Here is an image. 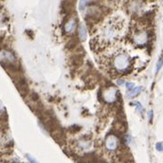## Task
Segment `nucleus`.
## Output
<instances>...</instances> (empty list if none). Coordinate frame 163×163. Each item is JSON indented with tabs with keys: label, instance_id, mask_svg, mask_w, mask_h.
<instances>
[{
	"label": "nucleus",
	"instance_id": "nucleus-1",
	"mask_svg": "<svg viewBox=\"0 0 163 163\" xmlns=\"http://www.w3.org/2000/svg\"><path fill=\"white\" fill-rule=\"evenodd\" d=\"M125 31V20L120 17H112L101 25L96 36V42L100 47L114 44L122 38Z\"/></svg>",
	"mask_w": 163,
	"mask_h": 163
},
{
	"label": "nucleus",
	"instance_id": "nucleus-2",
	"mask_svg": "<svg viewBox=\"0 0 163 163\" xmlns=\"http://www.w3.org/2000/svg\"><path fill=\"white\" fill-rule=\"evenodd\" d=\"M108 65L111 71L116 75H124L131 65V58L125 50H116L108 57Z\"/></svg>",
	"mask_w": 163,
	"mask_h": 163
},
{
	"label": "nucleus",
	"instance_id": "nucleus-3",
	"mask_svg": "<svg viewBox=\"0 0 163 163\" xmlns=\"http://www.w3.org/2000/svg\"><path fill=\"white\" fill-rule=\"evenodd\" d=\"M117 143H118V140L116 137L113 135H110L106 139L105 145L109 150H114V149H116L117 147Z\"/></svg>",
	"mask_w": 163,
	"mask_h": 163
},
{
	"label": "nucleus",
	"instance_id": "nucleus-4",
	"mask_svg": "<svg viewBox=\"0 0 163 163\" xmlns=\"http://www.w3.org/2000/svg\"><path fill=\"white\" fill-rule=\"evenodd\" d=\"M15 56H13V53L9 51H2L0 53V60H2L3 62L6 63H13L15 61Z\"/></svg>",
	"mask_w": 163,
	"mask_h": 163
},
{
	"label": "nucleus",
	"instance_id": "nucleus-5",
	"mask_svg": "<svg viewBox=\"0 0 163 163\" xmlns=\"http://www.w3.org/2000/svg\"><path fill=\"white\" fill-rule=\"evenodd\" d=\"M134 41L137 44H144L147 41V33L145 31L137 32L134 35Z\"/></svg>",
	"mask_w": 163,
	"mask_h": 163
},
{
	"label": "nucleus",
	"instance_id": "nucleus-6",
	"mask_svg": "<svg viewBox=\"0 0 163 163\" xmlns=\"http://www.w3.org/2000/svg\"><path fill=\"white\" fill-rule=\"evenodd\" d=\"M77 28V21L74 19H69L65 25V31L68 33H72L74 32V31Z\"/></svg>",
	"mask_w": 163,
	"mask_h": 163
},
{
	"label": "nucleus",
	"instance_id": "nucleus-7",
	"mask_svg": "<svg viewBox=\"0 0 163 163\" xmlns=\"http://www.w3.org/2000/svg\"><path fill=\"white\" fill-rule=\"evenodd\" d=\"M143 90V87H137V88H134L131 90H129L127 92V97L128 98H134V97H137V95Z\"/></svg>",
	"mask_w": 163,
	"mask_h": 163
},
{
	"label": "nucleus",
	"instance_id": "nucleus-8",
	"mask_svg": "<svg viewBox=\"0 0 163 163\" xmlns=\"http://www.w3.org/2000/svg\"><path fill=\"white\" fill-rule=\"evenodd\" d=\"M78 35H79V39L81 41H85L87 39V29L84 24H81L79 26L78 29Z\"/></svg>",
	"mask_w": 163,
	"mask_h": 163
},
{
	"label": "nucleus",
	"instance_id": "nucleus-9",
	"mask_svg": "<svg viewBox=\"0 0 163 163\" xmlns=\"http://www.w3.org/2000/svg\"><path fill=\"white\" fill-rule=\"evenodd\" d=\"M162 65H163V57H160L159 58V60L158 61V64H157V69H156V72H159V70H160V68L162 67Z\"/></svg>",
	"mask_w": 163,
	"mask_h": 163
},
{
	"label": "nucleus",
	"instance_id": "nucleus-10",
	"mask_svg": "<svg viewBox=\"0 0 163 163\" xmlns=\"http://www.w3.org/2000/svg\"><path fill=\"white\" fill-rule=\"evenodd\" d=\"M132 104L137 106V111H139L140 112H141L142 111H143V107H142V105L140 104V102H138V101H135V102H132Z\"/></svg>",
	"mask_w": 163,
	"mask_h": 163
},
{
	"label": "nucleus",
	"instance_id": "nucleus-11",
	"mask_svg": "<svg viewBox=\"0 0 163 163\" xmlns=\"http://www.w3.org/2000/svg\"><path fill=\"white\" fill-rule=\"evenodd\" d=\"M156 149H157L158 151L162 152L163 151V142H160V143H157V145H156Z\"/></svg>",
	"mask_w": 163,
	"mask_h": 163
},
{
	"label": "nucleus",
	"instance_id": "nucleus-12",
	"mask_svg": "<svg viewBox=\"0 0 163 163\" xmlns=\"http://www.w3.org/2000/svg\"><path fill=\"white\" fill-rule=\"evenodd\" d=\"M86 4H87V0H80V1H79V8H80L81 10L84 9Z\"/></svg>",
	"mask_w": 163,
	"mask_h": 163
},
{
	"label": "nucleus",
	"instance_id": "nucleus-13",
	"mask_svg": "<svg viewBox=\"0 0 163 163\" xmlns=\"http://www.w3.org/2000/svg\"><path fill=\"white\" fill-rule=\"evenodd\" d=\"M125 86H126V89H127L128 90H131L132 89H134L135 84H134V83H131V82H127V83L125 84Z\"/></svg>",
	"mask_w": 163,
	"mask_h": 163
},
{
	"label": "nucleus",
	"instance_id": "nucleus-14",
	"mask_svg": "<svg viewBox=\"0 0 163 163\" xmlns=\"http://www.w3.org/2000/svg\"><path fill=\"white\" fill-rule=\"evenodd\" d=\"M27 159H29V161H30L31 163H38V162H37L34 159H33L32 157H31L30 155H27Z\"/></svg>",
	"mask_w": 163,
	"mask_h": 163
},
{
	"label": "nucleus",
	"instance_id": "nucleus-15",
	"mask_svg": "<svg viewBox=\"0 0 163 163\" xmlns=\"http://www.w3.org/2000/svg\"><path fill=\"white\" fill-rule=\"evenodd\" d=\"M148 116H149V121L152 122V119H153V111H150V112H149Z\"/></svg>",
	"mask_w": 163,
	"mask_h": 163
},
{
	"label": "nucleus",
	"instance_id": "nucleus-16",
	"mask_svg": "<svg viewBox=\"0 0 163 163\" xmlns=\"http://www.w3.org/2000/svg\"><path fill=\"white\" fill-rule=\"evenodd\" d=\"M117 84H118V85H122V84H124V81H123V80H121V79H119V80L117 81Z\"/></svg>",
	"mask_w": 163,
	"mask_h": 163
},
{
	"label": "nucleus",
	"instance_id": "nucleus-17",
	"mask_svg": "<svg viewBox=\"0 0 163 163\" xmlns=\"http://www.w3.org/2000/svg\"><path fill=\"white\" fill-rule=\"evenodd\" d=\"M2 108H3V107H2V105L0 104V112H1V111H2Z\"/></svg>",
	"mask_w": 163,
	"mask_h": 163
}]
</instances>
